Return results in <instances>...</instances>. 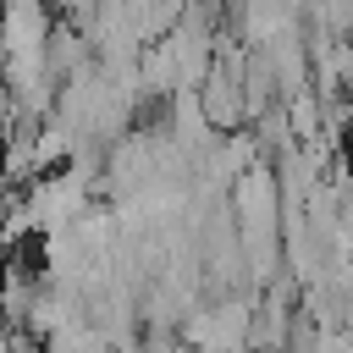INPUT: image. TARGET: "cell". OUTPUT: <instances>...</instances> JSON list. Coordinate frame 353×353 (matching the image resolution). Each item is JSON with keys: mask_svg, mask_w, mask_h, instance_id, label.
Segmentation results:
<instances>
[{"mask_svg": "<svg viewBox=\"0 0 353 353\" xmlns=\"http://www.w3.org/2000/svg\"><path fill=\"white\" fill-rule=\"evenodd\" d=\"M39 347H44V353H110V342H105L83 314H77V320H66V325H55Z\"/></svg>", "mask_w": 353, "mask_h": 353, "instance_id": "6da1fadb", "label": "cell"}]
</instances>
